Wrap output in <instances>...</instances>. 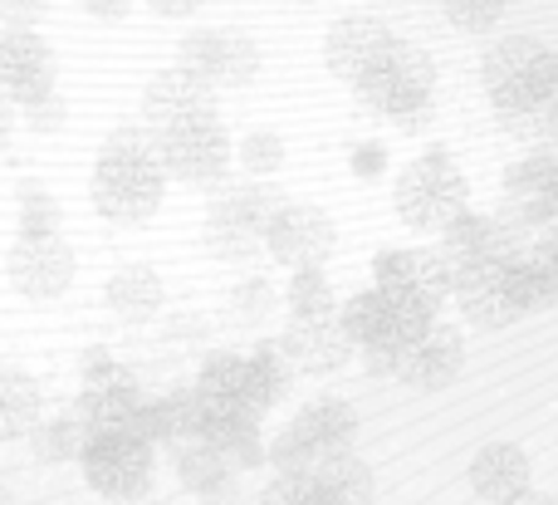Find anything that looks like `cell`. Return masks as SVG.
<instances>
[{"instance_id":"39","label":"cell","mask_w":558,"mask_h":505,"mask_svg":"<svg viewBox=\"0 0 558 505\" xmlns=\"http://www.w3.org/2000/svg\"><path fill=\"white\" fill-rule=\"evenodd\" d=\"M407 275H412V251H402V245H392V251H377V261H373V290H383V294L407 290Z\"/></svg>"},{"instance_id":"34","label":"cell","mask_w":558,"mask_h":505,"mask_svg":"<svg viewBox=\"0 0 558 505\" xmlns=\"http://www.w3.org/2000/svg\"><path fill=\"white\" fill-rule=\"evenodd\" d=\"M162 408H167V418H172L177 442H202L206 422H211V408L202 402V393H196L192 383H177V388L162 398Z\"/></svg>"},{"instance_id":"51","label":"cell","mask_w":558,"mask_h":505,"mask_svg":"<svg viewBox=\"0 0 558 505\" xmlns=\"http://www.w3.org/2000/svg\"><path fill=\"white\" fill-rule=\"evenodd\" d=\"M304 505H343V501H333V496H328L324 486H314V481H308V491H304Z\"/></svg>"},{"instance_id":"12","label":"cell","mask_w":558,"mask_h":505,"mask_svg":"<svg viewBox=\"0 0 558 505\" xmlns=\"http://www.w3.org/2000/svg\"><path fill=\"white\" fill-rule=\"evenodd\" d=\"M5 275L25 300H59L74 285V251L64 236H39V241L20 236L5 255Z\"/></svg>"},{"instance_id":"16","label":"cell","mask_w":558,"mask_h":505,"mask_svg":"<svg viewBox=\"0 0 558 505\" xmlns=\"http://www.w3.org/2000/svg\"><path fill=\"white\" fill-rule=\"evenodd\" d=\"M530 477H534L530 452L514 447V442H490V447H481L471 461V491L485 505H505V501L524 496Z\"/></svg>"},{"instance_id":"8","label":"cell","mask_w":558,"mask_h":505,"mask_svg":"<svg viewBox=\"0 0 558 505\" xmlns=\"http://www.w3.org/2000/svg\"><path fill=\"white\" fill-rule=\"evenodd\" d=\"M451 300L461 304V314L475 329H510V324H520L530 314L520 290H514V265H490V261L456 265Z\"/></svg>"},{"instance_id":"53","label":"cell","mask_w":558,"mask_h":505,"mask_svg":"<svg viewBox=\"0 0 558 505\" xmlns=\"http://www.w3.org/2000/svg\"><path fill=\"white\" fill-rule=\"evenodd\" d=\"M294 5H318V0H294Z\"/></svg>"},{"instance_id":"46","label":"cell","mask_w":558,"mask_h":505,"mask_svg":"<svg viewBox=\"0 0 558 505\" xmlns=\"http://www.w3.org/2000/svg\"><path fill=\"white\" fill-rule=\"evenodd\" d=\"M397 353L402 349H363V369L377 378H397Z\"/></svg>"},{"instance_id":"13","label":"cell","mask_w":558,"mask_h":505,"mask_svg":"<svg viewBox=\"0 0 558 505\" xmlns=\"http://www.w3.org/2000/svg\"><path fill=\"white\" fill-rule=\"evenodd\" d=\"M461 369H465V339H461V329H451L441 320L397 353V383H407L416 393L451 388L461 378Z\"/></svg>"},{"instance_id":"37","label":"cell","mask_w":558,"mask_h":505,"mask_svg":"<svg viewBox=\"0 0 558 505\" xmlns=\"http://www.w3.org/2000/svg\"><path fill=\"white\" fill-rule=\"evenodd\" d=\"M441 10L456 29H465V35H490L505 15V0H441Z\"/></svg>"},{"instance_id":"42","label":"cell","mask_w":558,"mask_h":505,"mask_svg":"<svg viewBox=\"0 0 558 505\" xmlns=\"http://www.w3.org/2000/svg\"><path fill=\"white\" fill-rule=\"evenodd\" d=\"M304 491H308V477H279L275 471V481L260 491L255 505H304Z\"/></svg>"},{"instance_id":"52","label":"cell","mask_w":558,"mask_h":505,"mask_svg":"<svg viewBox=\"0 0 558 505\" xmlns=\"http://www.w3.org/2000/svg\"><path fill=\"white\" fill-rule=\"evenodd\" d=\"M0 505H15V496H10V491H5V486H0Z\"/></svg>"},{"instance_id":"38","label":"cell","mask_w":558,"mask_h":505,"mask_svg":"<svg viewBox=\"0 0 558 505\" xmlns=\"http://www.w3.org/2000/svg\"><path fill=\"white\" fill-rule=\"evenodd\" d=\"M128 432H133L137 442H147V447H167V442H177V432H172V418H167V408H162V398H143L133 408V418L123 422Z\"/></svg>"},{"instance_id":"47","label":"cell","mask_w":558,"mask_h":505,"mask_svg":"<svg viewBox=\"0 0 558 505\" xmlns=\"http://www.w3.org/2000/svg\"><path fill=\"white\" fill-rule=\"evenodd\" d=\"M78 10H88L94 20H123L133 10V0H74Z\"/></svg>"},{"instance_id":"19","label":"cell","mask_w":558,"mask_h":505,"mask_svg":"<svg viewBox=\"0 0 558 505\" xmlns=\"http://www.w3.org/2000/svg\"><path fill=\"white\" fill-rule=\"evenodd\" d=\"M279 206V196L260 182H235V187H221L206 212V226L211 231H235V236H260L270 212Z\"/></svg>"},{"instance_id":"44","label":"cell","mask_w":558,"mask_h":505,"mask_svg":"<svg viewBox=\"0 0 558 505\" xmlns=\"http://www.w3.org/2000/svg\"><path fill=\"white\" fill-rule=\"evenodd\" d=\"M196 505H241V477L226 471L221 481H211L206 491H196Z\"/></svg>"},{"instance_id":"2","label":"cell","mask_w":558,"mask_h":505,"mask_svg":"<svg viewBox=\"0 0 558 505\" xmlns=\"http://www.w3.org/2000/svg\"><path fill=\"white\" fill-rule=\"evenodd\" d=\"M353 94L367 113L397 123L402 133H416V128H426L436 113V64L422 49L397 45L383 64L357 79Z\"/></svg>"},{"instance_id":"22","label":"cell","mask_w":558,"mask_h":505,"mask_svg":"<svg viewBox=\"0 0 558 505\" xmlns=\"http://www.w3.org/2000/svg\"><path fill=\"white\" fill-rule=\"evenodd\" d=\"M544 55H549V45H544L539 35H505V39H495V45L485 49V59H481L485 94H490V98L510 94V88L520 84V79L530 74Z\"/></svg>"},{"instance_id":"25","label":"cell","mask_w":558,"mask_h":505,"mask_svg":"<svg viewBox=\"0 0 558 505\" xmlns=\"http://www.w3.org/2000/svg\"><path fill=\"white\" fill-rule=\"evenodd\" d=\"M211 412H245V353H211L192 383ZM251 418V412H245Z\"/></svg>"},{"instance_id":"48","label":"cell","mask_w":558,"mask_h":505,"mask_svg":"<svg viewBox=\"0 0 558 505\" xmlns=\"http://www.w3.org/2000/svg\"><path fill=\"white\" fill-rule=\"evenodd\" d=\"M147 5H153L157 15H167V20H182V15H196L206 0H147Z\"/></svg>"},{"instance_id":"3","label":"cell","mask_w":558,"mask_h":505,"mask_svg":"<svg viewBox=\"0 0 558 505\" xmlns=\"http://www.w3.org/2000/svg\"><path fill=\"white\" fill-rule=\"evenodd\" d=\"M392 206L412 231H441L451 216H461L471 206V182L461 177V167L451 163L446 147H426L422 157H412L402 167Z\"/></svg>"},{"instance_id":"29","label":"cell","mask_w":558,"mask_h":505,"mask_svg":"<svg viewBox=\"0 0 558 505\" xmlns=\"http://www.w3.org/2000/svg\"><path fill=\"white\" fill-rule=\"evenodd\" d=\"M15 202H20V236H25V241H39V236L64 231V206L49 196L45 182L25 177V182L15 187Z\"/></svg>"},{"instance_id":"40","label":"cell","mask_w":558,"mask_h":505,"mask_svg":"<svg viewBox=\"0 0 558 505\" xmlns=\"http://www.w3.org/2000/svg\"><path fill=\"white\" fill-rule=\"evenodd\" d=\"M20 113H25L29 133H59V128L69 123V104L59 98V88H54V94H45V98H35V104H25Z\"/></svg>"},{"instance_id":"32","label":"cell","mask_w":558,"mask_h":505,"mask_svg":"<svg viewBox=\"0 0 558 505\" xmlns=\"http://www.w3.org/2000/svg\"><path fill=\"white\" fill-rule=\"evenodd\" d=\"M265 467H275L279 477H308V471L318 467V447L289 422V428H279L275 437L265 442Z\"/></svg>"},{"instance_id":"50","label":"cell","mask_w":558,"mask_h":505,"mask_svg":"<svg viewBox=\"0 0 558 505\" xmlns=\"http://www.w3.org/2000/svg\"><path fill=\"white\" fill-rule=\"evenodd\" d=\"M505 505H558V501H554V496H544V491H534V486H530V491H524V496H514V501H505Z\"/></svg>"},{"instance_id":"10","label":"cell","mask_w":558,"mask_h":505,"mask_svg":"<svg viewBox=\"0 0 558 505\" xmlns=\"http://www.w3.org/2000/svg\"><path fill=\"white\" fill-rule=\"evenodd\" d=\"M54 49L35 29H0V98L10 108H25L35 98L54 94Z\"/></svg>"},{"instance_id":"30","label":"cell","mask_w":558,"mask_h":505,"mask_svg":"<svg viewBox=\"0 0 558 505\" xmlns=\"http://www.w3.org/2000/svg\"><path fill=\"white\" fill-rule=\"evenodd\" d=\"M88 442V428L74 418V412H64V418H39L35 428H29V447H35L39 461H78V452H84Z\"/></svg>"},{"instance_id":"11","label":"cell","mask_w":558,"mask_h":505,"mask_svg":"<svg viewBox=\"0 0 558 505\" xmlns=\"http://www.w3.org/2000/svg\"><path fill=\"white\" fill-rule=\"evenodd\" d=\"M402 39L392 35V25H383L377 15H343L328 25L324 35V64L333 79L343 84H357L367 69H377Z\"/></svg>"},{"instance_id":"17","label":"cell","mask_w":558,"mask_h":505,"mask_svg":"<svg viewBox=\"0 0 558 505\" xmlns=\"http://www.w3.org/2000/svg\"><path fill=\"white\" fill-rule=\"evenodd\" d=\"M137 402H143V388H137V378L123 369V363H113L108 373H98V378L84 383V393H78V402H74V418L84 422L88 432L123 428V422L133 418Z\"/></svg>"},{"instance_id":"26","label":"cell","mask_w":558,"mask_h":505,"mask_svg":"<svg viewBox=\"0 0 558 505\" xmlns=\"http://www.w3.org/2000/svg\"><path fill=\"white\" fill-rule=\"evenodd\" d=\"M45 412V393L29 373L20 369H0V442H20L29 437V428Z\"/></svg>"},{"instance_id":"33","label":"cell","mask_w":558,"mask_h":505,"mask_svg":"<svg viewBox=\"0 0 558 505\" xmlns=\"http://www.w3.org/2000/svg\"><path fill=\"white\" fill-rule=\"evenodd\" d=\"M231 157H241V167L245 172H255V177H275V172H284V137L275 133V128H251V133L241 137V147H231Z\"/></svg>"},{"instance_id":"1","label":"cell","mask_w":558,"mask_h":505,"mask_svg":"<svg viewBox=\"0 0 558 505\" xmlns=\"http://www.w3.org/2000/svg\"><path fill=\"white\" fill-rule=\"evenodd\" d=\"M167 196V172L157 163L153 128H113L94 163V206L104 221L137 226L157 216Z\"/></svg>"},{"instance_id":"24","label":"cell","mask_w":558,"mask_h":505,"mask_svg":"<svg viewBox=\"0 0 558 505\" xmlns=\"http://www.w3.org/2000/svg\"><path fill=\"white\" fill-rule=\"evenodd\" d=\"M294 428L304 432L308 442L318 447V457H328V452H348L357 442V412H353V402H343V398H318V402H308L304 412L294 418Z\"/></svg>"},{"instance_id":"18","label":"cell","mask_w":558,"mask_h":505,"mask_svg":"<svg viewBox=\"0 0 558 505\" xmlns=\"http://www.w3.org/2000/svg\"><path fill=\"white\" fill-rule=\"evenodd\" d=\"M104 300L123 324H147L162 314L167 285L153 265H123V270H113V280L104 285Z\"/></svg>"},{"instance_id":"6","label":"cell","mask_w":558,"mask_h":505,"mask_svg":"<svg viewBox=\"0 0 558 505\" xmlns=\"http://www.w3.org/2000/svg\"><path fill=\"white\" fill-rule=\"evenodd\" d=\"M157 137V163H162L167 177L186 187H221L226 172H231V137L216 118H202V123H182L167 128Z\"/></svg>"},{"instance_id":"31","label":"cell","mask_w":558,"mask_h":505,"mask_svg":"<svg viewBox=\"0 0 558 505\" xmlns=\"http://www.w3.org/2000/svg\"><path fill=\"white\" fill-rule=\"evenodd\" d=\"M284 300H289V320H328V314H338L333 285H328L324 270H294L284 285Z\"/></svg>"},{"instance_id":"4","label":"cell","mask_w":558,"mask_h":505,"mask_svg":"<svg viewBox=\"0 0 558 505\" xmlns=\"http://www.w3.org/2000/svg\"><path fill=\"white\" fill-rule=\"evenodd\" d=\"M84 481L108 501H147L153 491V447L137 442L128 428H98L88 432L84 452H78Z\"/></svg>"},{"instance_id":"49","label":"cell","mask_w":558,"mask_h":505,"mask_svg":"<svg viewBox=\"0 0 558 505\" xmlns=\"http://www.w3.org/2000/svg\"><path fill=\"white\" fill-rule=\"evenodd\" d=\"M10 133H15V108H10L5 98H0V153L10 147Z\"/></svg>"},{"instance_id":"15","label":"cell","mask_w":558,"mask_h":505,"mask_svg":"<svg viewBox=\"0 0 558 505\" xmlns=\"http://www.w3.org/2000/svg\"><path fill=\"white\" fill-rule=\"evenodd\" d=\"M279 353L294 373H308V378H324V373H338L348 359H353V344L338 329V314L328 320H289V329L279 334Z\"/></svg>"},{"instance_id":"43","label":"cell","mask_w":558,"mask_h":505,"mask_svg":"<svg viewBox=\"0 0 558 505\" xmlns=\"http://www.w3.org/2000/svg\"><path fill=\"white\" fill-rule=\"evenodd\" d=\"M353 177H383L387 172V147L383 143H357L353 157H348Z\"/></svg>"},{"instance_id":"7","label":"cell","mask_w":558,"mask_h":505,"mask_svg":"<svg viewBox=\"0 0 558 505\" xmlns=\"http://www.w3.org/2000/svg\"><path fill=\"white\" fill-rule=\"evenodd\" d=\"M260 245L284 270H318L338 245V226H333V216L318 212V206L279 202L260 231Z\"/></svg>"},{"instance_id":"36","label":"cell","mask_w":558,"mask_h":505,"mask_svg":"<svg viewBox=\"0 0 558 505\" xmlns=\"http://www.w3.org/2000/svg\"><path fill=\"white\" fill-rule=\"evenodd\" d=\"M226 310H231V324H260L265 314L275 310V285L260 280V275H251L245 285H235V290H231Z\"/></svg>"},{"instance_id":"20","label":"cell","mask_w":558,"mask_h":505,"mask_svg":"<svg viewBox=\"0 0 558 505\" xmlns=\"http://www.w3.org/2000/svg\"><path fill=\"white\" fill-rule=\"evenodd\" d=\"M289 388H294V369L284 363L279 344L275 339L255 344V349L245 353V412L265 418V412L289 398Z\"/></svg>"},{"instance_id":"5","label":"cell","mask_w":558,"mask_h":505,"mask_svg":"<svg viewBox=\"0 0 558 505\" xmlns=\"http://www.w3.org/2000/svg\"><path fill=\"white\" fill-rule=\"evenodd\" d=\"M177 69L206 79L211 88H245L260 74V45H255V35L241 25L192 29V35H182Z\"/></svg>"},{"instance_id":"28","label":"cell","mask_w":558,"mask_h":505,"mask_svg":"<svg viewBox=\"0 0 558 505\" xmlns=\"http://www.w3.org/2000/svg\"><path fill=\"white\" fill-rule=\"evenodd\" d=\"M407 300L426 304V310H441L446 300H451V261H446L436 245H416L412 251V275H407Z\"/></svg>"},{"instance_id":"35","label":"cell","mask_w":558,"mask_h":505,"mask_svg":"<svg viewBox=\"0 0 558 505\" xmlns=\"http://www.w3.org/2000/svg\"><path fill=\"white\" fill-rule=\"evenodd\" d=\"M221 477H226V461L216 457L206 442H186V447L177 452V481H182L192 496L196 491H206L211 481H221Z\"/></svg>"},{"instance_id":"45","label":"cell","mask_w":558,"mask_h":505,"mask_svg":"<svg viewBox=\"0 0 558 505\" xmlns=\"http://www.w3.org/2000/svg\"><path fill=\"white\" fill-rule=\"evenodd\" d=\"M113 353H108L104 349V344H94V349H84V353H78V373H84V383L88 378H98V373H108V369H113Z\"/></svg>"},{"instance_id":"9","label":"cell","mask_w":558,"mask_h":505,"mask_svg":"<svg viewBox=\"0 0 558 505\" xmlns=\"http://www.w3.org/2000/svg\"><path fill=\"white\" fill-rule=\"evenodd\" d=\"M505 192V216L514 231H544L558 216V157L554 153H530L520 163L505 167L500 177Z\"/></svg>"},{"instance_id":"23","label":"cell","mask_w":558,"mask_h":505,"mask_svg":"<svg viewBox=\"0 0 558 505\" xmlns=\"http://www.w3.org/2000/svg\"><path fill=\"white\" fill-rule=\"evenodd\" d=\"M308 481H314V486H324L328 496L343 501V505H373V496H377L373 467H367V461L357 457V447H348V452H328V457H318V467L308 471Z\"/></svg>"},{"instance_id":"14","label":"cell","mask_w":558,"mask_h":505,"mask_svg":"<svg viewBox=\"0 0 558 505\" xmlns=\"http://www.w3.org/2000/svg\"><path fill=\"white\" fill-rule=\"evenodd\" d=\"M143 118L153 133L216 118V88L206 84V79L186 74V69H162V74H153V84L143 88Z\"/></svg>"},{"instance_id":"27","label":"cell","mask_w":558,"mask_h":505,"mask_svg":"<svg viewBox=\"0 0 558 505\" xmlns=\"http://www.w3.org/2000/svg\"><path fill=\"white\" fill-rule=\"evenodd\" d=\"M514 290H520L524 310H544V304H554L558 294V261H554V241L544 236L534 251H524L520 261H514Z\"/></svg>"},{"instance_id":"54","label":"cell","mask_w":558,"mask_h":505,"mask_svg":"<svg viewBox=\"0 0 558 505\" xmlns=\"http://www.w3.org/2000/svg\"><path fill=\"white\" fill-rule=\"evenodd\" d=\"M505 5H510V0H505Z\"/></svg>"},{"instance_id":"21","label":"cell","mask_w":558,"mask_h":505,"mask_svg":"<svg viewBox=\"0 0 558 505\" xmlns=\"http://www.w3.org/2000/svg\"><path fill=\"white\" fill-rule=\"evenodd\" d=\"M338 329L353 349H397V314L383 290H363L348 304H338Z\"/></svg>"},{"instance_id":"41","label":"cell","mask_w":558,"mask_h":505,"mask_svg":"<svg viewBox=\"0 0 558 505\" xmlns=\"http://www.w3.org/2000/svg\"><path fill=\"white\" fill-rule=\"evenodd\" d=\"M49 15V0H0V25L5 29H35Z\"/></svg>"}]
</instances>
